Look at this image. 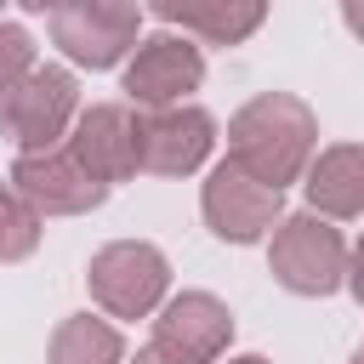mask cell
Segmentation results:
<instances>
[{"label":"cell","mask_w":364,"mask_h":364,"mask_svg":"<svg viewBox=\"0 0 364 364\" xmlns=\"http://www.w3.org/2000/svg\"><path fill=\"white\" fill-rule=\"evenodd\" d=\"M341 23H347V28L364 40V0H341Z\"/></svg>","instance_id":"18"},{"label":"cell","mask_w":364,"mask_h":364,"mask_svg":"<svg viewBox=\"0 0 364 364\" xmlns=\"http://www.w3.org/2000/svg\"><path fill=\"white\" fill-rule=\"evenodd\" d=\"M199 80H205V51L188 46L182 34H148L125 63V97L136 108L182 102L188 91H199Z\"/></svg>","instance_id":"10"},{"label":"cell","mask_w":364,"mask_h":364,"mask_svg":"<svg viewBox=\"0 0 364 364\" xmlns=\"http://www.w3.org/2000/svg\"><path fill=\"white\" fill-rule=\"evenodd\" d=\"M233 341V313L222 296L210 290H182L159 307L154 318V353H165L171 364H216Z\"/></svg>","instance_id":"9"},{"label":"cell","mask_w":364,"mask_h":364,"mask_svg":"<svg viewBox=\"0 0 364 364\" xmlns=\"http://www.w3.org/2000/svg\"><path fill=\"white\" fill-rule=\"evenodd\" d=\"M347 290H353V301L364 307V239H358V250L347 256Z\"/></svg>","instance_id":"17"},{"label":"cell","mask_w":364,"mask_h":364,"mask_svg":"<svg viewBox=\"0 0 364 364\" xmlns=\"http://www.w3.org/2000/svg\"><path fill=\"white\" fill-rule=\"evenodd\" d=\"M0 6H6V0H0Z\"/></svg>","instance_id":"23"},{"label":"cell","mask_w":364,"mask_h":364,"mask_svg":"<svg viewBox=\"0 0 364 364\" xmlns=\"http://www.w3.org/2000/svg\"><path fill=\"white\" fill-rule=\"evenodd\" d=\"M228 364H267L262 353H245V358H228Z\"/></svg>","instance_id":"21"},{"label":"cell","mask_w":364,"mask_h":364,"mask_svg":"<svg viewBox=\"0 0 364 364\" xmlns=\"http://www.w3.org/2000/svg\"><path fill=\"white\" fill-rule=\"evenodd\" d=\"M85 290L108 318H148L171 290V262L148 239H114L91 256Z\"/></svg>","instance_id":"3"},{"label":"cell","mask_w":364,"mask_h":364,"mask_svg":"<svg viewBox=\"0 0 364 364\" xmlns=\"http://www.w3.org/2000/svg\"><path fill=\"white\" fill-rule=\"evenodd\" d=\"M11 182H17V193H23L40 216H85V210H97V205L108 199V182H102L68 142L17 154Z\"/></svg>","instance_id":"7"},{"label":"cell","mask_w":364,"mask_h":364,"mask_svg":"<svg viewBox=\"0 0 364 364\" xmlns=\"http://www.w3.org/2000/svg\"><path fill=\"white\" fill-rule=\"evenodd\" d=\"M313 154H318V114L290 91H262L228 119V159L273 188L301 182Z\"/></svg>","instance_id":"1"},{"label":"cell","mask_w":364,"mask_h":364,"mask_svg":"<svg viewBox=\"0 0 364 364\" xmlns=\"http://www.w3.org/2000/svg\"><path fill=\"white\" fill-rule=\"evenodd\" d=\"M199 210H205V228H210L222 245H256V239H267V233L279 228V216H284V188H273V182H262V176H250L245 165L222 159V165L205 176V188H199Z\"/></svg>","instance_id":"5"},{"label":"cell","mask_w":364,"mask_h":364,"mask_svg":"<svg viewBox=\"0 0 364 364\" xmlns=\"http://www.w3.org/2000/svg\"><path fill=\"white\" fill-rule=\"evenodd\" d=\"M131 364H171V358H165V353H154V347H142V353H136Z\"/></svg>","instance_id":"20"},{"label":"cell","mask_w":364,"mask_h":364,"mask_svg":"<svg viewBox=\"0 0 364 364\" xmlns=\"http://www.w3.org/2000/svg\"><path fill=\"white\" fill-rule=\"evenodd\" d=\"M216 148V119L199 102H165L136 114V165L148 176H193Z\"/></svg>","instance_id":"8"},{"label":"cell","mask_w":364,"mask_h":364,"mask_svg":"<svg viewBox=\"0 0 364 364\" xmlns=\"http://www.w3.org/2000/svg\"><path fill=\"white\" fill-rule=\"evenodd\" d=\"M46 364H125V341L108 318H91V313H74L51 330V347H46Z\"/></svg>","instance_id":"14"},{"label":"cell","mask_w":364,"mask_h":364,"mask_svg":"<svg viewBox=\"0 0 364 364\" xmlns=\"http://www.w3.org/2000/svg\"><path fill=\"white\" fill-rule=\"evenodd\" d=\"M23 11H57V6H68V0H17Z\"/></svg>","instance_id":"19"},{"label":"cell","mask_w":364,"mask_h":364,"mask_svg":"<svg viewBox=\"0 0 364 364\" xmlns=\"http://www.w3.org/2000/svg\"><path fill=\"white\" fill-rule=\"evenodd\" d=\"M307 210L318 216H364V142H330L313 154L307 176Z\"/></svg>","instance_id":"12"},{"label":"cell","mask_w":364,"mask_h":364,"mask_svg":"<svg viewBox=\"0 0 364 364\" xmlns=\"http://www.w3.org/2000/svg\"><path fill=\"white\" fill-rule=\"evenodd\" d=\"M347 239L341 228H330V216L318 210H296L279 216L273 245H267V273L290 290V296H330L347 284Z\"/></svg>","instance_id":"2"},{"label":"cell","mask_w":364,"mask_h":364,"mask_svg":"<svg viewBox=\"0 0 364 364\" xmlns=\"http://www.w3.org/2000/svg\"><path fill=\"white\" fill-rule=\"evenodd\" d=\"M148 11L182 34H199L205 46H245L262 28L267 0H148Z\"/></svg>","instance_id":"13"},{"label":"cell","mask_w":364,"mask_h":364,"mask_svg":"<svg viewBox=\"0 0 364 364\" xmlns=\"http://www.w3.org/2000/svg\"><path fill=\"white\" fill-rule=\"evenodd\" d=\"M353 364H364V347H358V353H353Z\"/></svg>","instance_id":"22"},{"label":"cell","mask_w":364,"mask_h":364,"mask_svg":"<svg viewBox=\"0 0 364 364\" xmlns=\"http://www.w3.org/2000/svg\"><path fill=\"white\" fill-rule=\"evenodd\" d=\"M40 210L17 193V182H0V262H23L40 245Z\"/></svg>","instance_id":"15"},{"label":"cell","mask_w":364,"mask_h":364,"mask_svg":"<svg viewBox=\"0 0 364 364\" xmlns=\"http://www.w3.org/2000/svg\"><path fill=\"white\" fill-rule=\"evenodd\" d=\"M142 40L136 0H68L51 11V46L80 68H114Z\"/></svg>","instance_id":"4"},{"label":"cell","mask_w":364,"mask_h":364,"mask_svg":"<svg viewBox=\"0 0 364 364\" xmlns=\"http://www.w3.org/2000/svg\"><path fill=\"white\" fill-rule=\"evenodd\" d=\"M74 119H80V80L57 63H34L0 102V131L17 142V154L51 148Z\"/></svg>","instance_id":"6"},{"label":"cell","mask_w":364,"mask_h":364,"mask_svg":"<svg viewBox=\"0 0 364 364\" xmlns=\"http://www.w3.org/2000/svg\"><path fill=\"white\" fill-rule=\"evenodd\" d=\"M28 68H34V34H28L23 23H0V102H6V91H11Z\"/></svg>","instance_id":"16"},{"label":"cell","mask_w":364,"mask_h":364,"mask_svg":"<svg viewBox=\"0 0 364 364\" xmlns=\"http://www.w3.org/2000/svg\"><path fill=\"white\" fill-rule=\"evenodd\" d=\"M68 148H74L108 188L142 171V165H136V114H131L125 102H91V108H80Z\"/></svg>","instance_id":"11"}]
</instances>
